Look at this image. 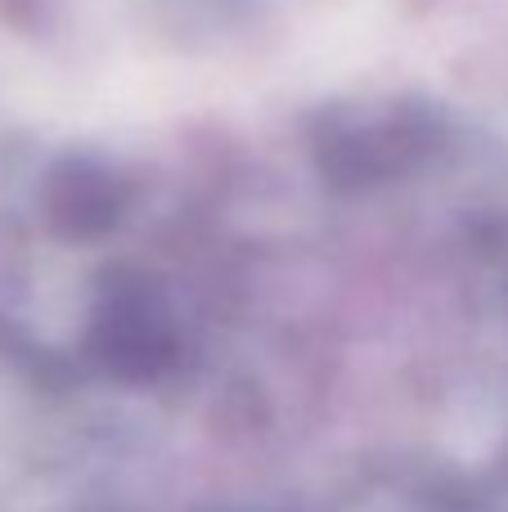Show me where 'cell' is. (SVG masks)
Wrapping results in <instances>:
<instances>
[{
	"label": "cell",
	"instance_id": "1",
	"mask_svg": "<svg viewBox=\"0 0 508 512\" xmlns=\"http://www.w3.org/2000/svg\"><path fill=\"white\" fill-rule=\"evenodd\" d=\"M90 351H95L99 369L113 373L122 382H153L176 364L180 337L162 306L144 292V283L117 279L104 292L90 324Z\"/></svg>",
	"mask_w": 508,
	"mask_h": 512
},
{
	"label": "cell",
	"instance_id": "2",
	"mask_svg": "<svg viewBox=\"0 0 508 512\" xmlns=\"http://www.w3.org/2000/svg\"><path fill=\"white\" fill-rule=\"evenodd\" d=\"M423 153V131L405 122H378L360 126V131H338L320 153V167L333 176V185L356 189L378 185V180L396 176Z\"/></svg>",
	"mask_w": 508,
	"mask_h": 512
},
{
	"label": "cell",
	"instance_id": "3",
	"mask_svg": "<svg viewBox=\"0 0 508 512\" xmlns=\"http://www.w3.org/2000/svg\"><path fill=\"white\" fill-rule=\"evenodd\" d=\"M50 198H54V221H59V230L77 234V239L104 234L126 203L122 185L99 167H68Z\"/></svg>",
	"mask_w": 508,
	"mask_h": 512
}]
</instances>
